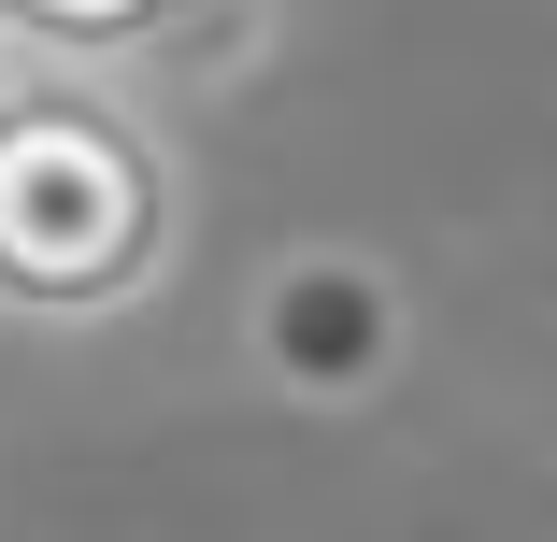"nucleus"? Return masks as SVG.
<instances>
[{"instance_id": "nucleus-2", "label": "nucleus", "mask_w": 557, "mask_h": 542, "mask_svg": "<svg viewBox=\"0 0 557 542\" xmlns=\"http://www.w3.org/2000/svg\"><path fill=\"white\" fill-rule=\"evenodd\" d=\"M244 0H0V43L29 72H100V86H144V72H200L230 58Z\"/></svg>"}, {"instance_id": "nucleus-1", "label": "nucleus", "mask_w": 557, "mask_h": 542, "mask_svg": "<svg viewBox=\"0 0 557 542\" xmlns=\"http://www.w3.org/2000/svg\"><path fill=\"white\" fill-rule=\"evenodd\" d=\"M186 143L144 86L15 72L0 100V329H115L186 272Z\"/></svg>"}]
</instances>
